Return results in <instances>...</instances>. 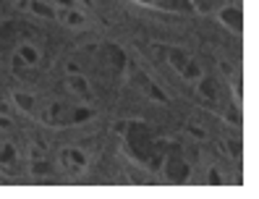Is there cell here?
<instances>
[{
  "instance_id": "6da1fadb",
  "label": "cell",
  "mask_w": 259,
  "mask_h": 199,
  "mask_svg": "<svg viewBox=\"0 0 259 199\" xmlns=\"http://www.w3.org/2000/svg\"><path fill=\"white\" fill-rule=\"evenodd\" d=\"M118 134H120V144H123L126 155L139 165H144L147 171L157 173L162 155L167 149V142H162L142 121H123V124H118Z\"/></svg>"
},
{
  "instance_id": "7a4b0ae2",
  "label": "cell",
  "mask_w": 259,
  "mask_h": 199,
  "mask_svg": "<svg viewBox=\"0 0 259 199\" xmlns=\"http://www.w3.org/2000/svg\"><path fill=\"white\" fill-rule=\"evenodd\" d=\"M95 108L89 102H79L71 97H55V100H37V108L32 113L34 121L53 129H68V126H79L95 118Z\"/></svg>"
},
{
  "instance_id": "3957f363",
  "label": "cell",
  "mask_w": 259,
  "mask_h": 199,
  "mask_svg": "<svg viewBox=\"0 0 259 199\" xmlns=\"http://www.w3.org/2000/svg\"><path fill=\"white\" fill-rule=\"evenodd\" d=\"M6 58H8V63H11V71L16 73V76H29V73H34L42 66L45 48L37 42V34H34V37H26V39L16 42L6 53Z\"/></svg>"
},
{
  "instance_id": "277c9868",
  "label": "cell",
  "mask_w": 259,
  "mask_h": 199,
  "mask_svg": "<svg viewBox=\"0 0 259 199\" xmlns=\"http://www.w3.org/2000/svg\"><path fill=\"white\" fill-rule=\"evenodd\" d=\"M160 178H165L167 183H184L191 178V163L186 160L184 149L178 144H167L165 155H162V163L157 168Z\"/></svg>"
},
{
  "instance_id": "5b68a950",
  "label": "cell",
  "mask_w": 259,
  "mask_h": 199,
  "mask_svg": "<svg viewBox=\"0 0 259 199\" xmlns=\"http://www.w3.org/2000/svg\"><path fill=\"white\" fill-rule=\"evenodd\" d=\"M160 50H162V55L167 60V66H170L184 82L194 84L204 73V68L199 66V60H196L191 53H186L184 48H176V45H162Z\"/></svg>"
},
{
  "instance_id": "8992f818",
  "label": "cell",
  "mask_w": 259,
  "mask_h": 199,
  "mask_svg": "<svg viewBox=\"0 0 259 199\" xmlns=\"http://www.w3.org/2000/svg\"><path fill=\"white\" fill-rule=\"evenodd\" d=\"M194 89H196V97H199L202 105H207L209 110H223L228 108V89L225 84L218 79V76H209V73H202L199 79L194 82Z\"/></svg>"
},
{
  "instance_id": "52a82bcc",
  "label": "cell",
  "mask_w": 259,
  "mask_h": 199,
  "mask_svg": "<svg viewBox=\"0 0 259 199\" xmlns=\"http://www.w3.org/2000/svg\"><path fill=\"white\" fill-rule=\"evenodd\" d=\"M55 171L60 176H66V178H76V176H81L87 171V165H89V155L81 149V147H76V144H68V147H60L55 152Z\"/></svg>"
},
{
  "instance_id": "ba28073f",
  "label": "cell",
  "mask_w": 259,
  "mask_h": 199,
  "mask_svg": "<svg viewBox=\"0 0 259 199\" xmlns=\"http://www.w3.org/2000/svg\"><path fill=\"white\" fill-rule=\"evenodd\" d=\"M34 34H37V29L32 24H26L24 19H6L0 24V55H6L16 42L34 37Z\"/></svg>"
},
{
  "instance_id": "9c48e42d",
  "label": "cell",
  "mask_w": 259,
  "mask_h": 199,
  "mask_svg": "<svg viewBox=\"0 0 259 199\" xmlns=\"http://www.w3.org/2000/svg\"><path fill=\"white\" fill-rule=\"evenodd\" d=\"M63 87H66V95L71 100H79V102H89L92 105L95 100V89H92V79L79 71V68H68L66 79H63Z\"/></svg>"
},
{
  "instance_id": "30bf717a",
  "label": "cell",
  "mask_w": 259,
  "mask_h": 199,
  "mask_svg": "<svg viewBox=\"0 0 259 199\" xmlns=\"http://www.w3.org/2000/svg\"><path fill=\"white\" fill-rule=\"evenodd\" d=\"M97 66L102 73H110V76H123L126 71V55L118 45L105 42L97 48Z\"/></svg>"
},
{
  "instance_id": "8fae6325",
  "label": "cell",
  "mask_w": 259,
  "mask_h": 199,
  "mask_svg": "<svg viewBox=\"0 0 259 199\" xmlns=\"http://www.w3.org/2000/svg\"><path fill=\"white\" fill-rule=\"evenodd\" d=\"M21 163H24V155H21L19 144L11 136H0V171L6 176H16Z\"/></svg>"
},
{
  "instance_id": "7c38bea8",
  "label": "cell",
  "mask_w": 259,
  "mask_h": 199,
  "mask_svg": "<svg viewBox=\"0 0 259 199\" xmlns=\"http://www.w3.org/2000/svg\"><path fill=\"white\" fill-rule=\"evenodd\" d=\"M218 19L225 29H231L233 34H241V29H243V13L236 3H223L218 8Z\"/></svg>"
},
{
  "instance_id": "4fadbf2b",
  "label": "cell",
  "mask_w": 259,
  "mask_h": 199,
  "mask_svg": "<svg viewBox=\"0 0 259 199\" xmlns=\"http://www.w3.org/2000/svg\"><path fill=\"white\" fill-rule=\"evenodd\" d=\"M131 3L157 8V11H170V13H194L191 0H131Z\"/></svg>"
},
{
  "instance_id": "5bb4252c",
  "label": "cell",
  "mask_w": 259,
  "mask_h": 199,
  "mask_svg": "<svg viewBox=\"0 0 259 199\" xmlns=\"http://www.w3.org/2000/svg\"><path fill=\"white\" fill-rule=\"evenodd\" d=\"M58 8H68V6H81V0H50Z\"/></svg>"
}]
</instances>
